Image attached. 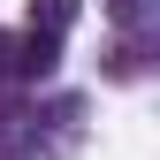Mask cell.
Returning <instances> with one entry per match:
<instances>
[{"instance_id": "obj_1", "label": "cell", "mask_w": 160, "mask_h": 160, "mask_svg": "<svg viewBox=\"0 0 160 160\" xmlns=\"http://www.w3.org/2000/svg\"><path fill=\"white\" fill-rule=\"evenodd\" d=\"M53 61H61V31H38L31 23V38H15V76H53Z\"/></svg>"}, {"instance_id": "obj_2", "label": "cell", "mask_w": 160, "mask_h": 160, "mask_svg": "<svg viewBox=\"0 0 160 160\" xmlns=\"http://www.w3.org/2000/svg\"><path fill=\"white\" fill-rule=\"evenodd\" d=\"M76 23V0H38V31H69Z\"/></svg>"}, {"instance_id": "obj_3", "label": "cell", "mask_w": 160, "mask_h": 160, "mask_svg": "<svg viewBox=\"0 0 160 160\" xmlns=\"http://www.w3.org/2000/svg\"><path fill=\"white\" fill-rule=\"evenodd\" d=\"M107 15H114V23H137V15H145V0H107Z\"/></svg>"}, {"instance_id": "obj_4", "label": "cell", "mask_w": 160, "mask_h": 160, "mask_svg": "<svg viewBox=\"0 0 160 160\" xmlns=\"http://www.w3.org/2000/svg\"><path fill=\"white\" fill-rule=\"evenodd\" d=\"M0 76H15V38L0 31Z\"/></svg>"}]
</instances>
